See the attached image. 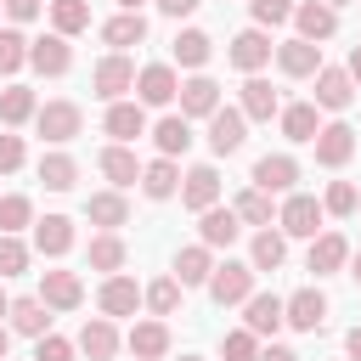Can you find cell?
<instances>
[{
	"mask_svg": "<svg viewBox=\"0 0 361 361\" xmlns=\"http://www.w3.org/2000/svg\"><path fill=\"white\" fill-rule=\"evenodd\" d=\"M124 90H135V62L124 51H107L96 68H90V96L102 102H124Z\"/></svg>",
	"mask_w": 361,
	"mask_h": 361,
	"instance_id": "cell-1",
	"label": "cell"
},
{
	"mask_svg": "<svg viewBox=\"0 0 361 361\" xmlns=\"http://www.w3.org/2000/svg\"><path fill=\"white\" fill-rule=\"evenodd\" d=\"M254 276H259L254 265H243V259H226V265H214V271H209V282H203V288H209V299L226 310V305H243V299L254 293Z\"/></svg>",
	"mask_w": 361,
	"mask_h": 361,
	"instance_id": "cell-2",
	"label": "cell"
},
{
	"mask_svg": "<svg viewBox=\"0 0 361 361\" xmlns=\"http://www.w3.org/2000/svg\"><path fill=\"white\" fill-rule=\"evenodd\" d=\"M34 130H39L45 141L68 147V141L85 130V113H79V102H45V107H34Z\"/></svg>",
	"mask_w": 361,
	"mask_h": 361,
	"instance_id": "cell-3",
	"label": "cell"
},
{
	"mask_svg": "<svg viewBox=\"0 0 361 361\" xmlns=\"http://www.w3.org/2000/svg\"><path fill=\"white\" fill-rule=\"evenodd\" d=\"M282 322H288L293 333H322V327H327V293H322V288L288 293V299H282Z\"/></svg>",
	"mask_w": 361,
	"mask_h": 361,
	"instance_id": "cell-4",
	"label": "cell"
},
{
	"mask_svg": "<svg viewBox=\"0 0 361 361\" xmlns=\"http://www.w3.org/2000/svg\"><path fill=\"white\" fill-rule=\"evenodd\" d=\"M322 220H327V209H322L310 192H293V197L276 209V226H282V237H316V231H322Z\"/></svg>",
	"mask_w": 361,
	"mask_h": 361,
	"instance_id": "cell-5",
	"label": "cell"
},
{
	"mask_svg": "<svg viewBox=\"0 0 361 361\" xmlns=\"http://www.w3.org/2000/svg\"><path fill=\"white\" fill-rule=\"evenodd\" d=\"M243 141H248L243 107H214V113H209V152H214V158H231Z\"/></svg>",
	"mask_w": 361,
	"mask_h": 361,
	"instance_id": "cell-6",
	"label": "cell"
},
{
	"mask_svg": "<svg viewBox=\"0 0 361 361\" xmlns=\"http://www.w3.org/2000/svg\"><path fill=\"white\" fill-rule=\"evenodd\" d=\"M28 68H34V73H45V79H62V73L73 68V45L51 28L45 39H28Z\"/></svg>",
	"mask_w": 361,
	"mask_h": 361,
	"instance_id": "cell-7",
	"label": "cell"
},
{
	"mask_svg": "<svg viewBox=\"0 0 361 361\" xmlns=\"http://www.w3.org/2000/svg\"><path fill=\"white\" fill-rule=\"evenodd\" d=\"M175 90H180V79H175L169 62H147V68L135 73V102H141V107H169Z\"/></svg>",
	"mask_w": 361,
	"mask_h": 361,
	"instance_id": "cell-8",
	"label": "cell"
},
{
	"mask_svg": "<svg viewBox=\"0 0 361 361\" xmlns=\"http://www.w3.org/2000/svg\"><path fill=\"white\" fill-rule=\"evenodd\" d=\"M310 147H316V164H322V169H344V164L355 158V130H350L344 118H338V124H322Z\"/></svg>",
	"mask_w": 361,
	"mask_h": 361,
	"instance_id": "cell-9",
	"label": "cell"
},
{
	"mask_svg": "<svg viewBox=\"0 0 361 361\" xmlns=\"http://www.w3.org/2000/svg\"><path fill=\"white\" fill-rule=\"evenodd\" d=\"M180 203H186L192 214L214 209V203H220V169H214V164H197V169H186V175H180Z\"/></svg>",
	"mask_w": 361,
	"mask_h": 361,
	"instance_id": "cell-10",
	"label": "cell"
},
{
	"mask_svg": "<svg viewBox=\"0 0 361 361\" xmlns=\"http://www.w3.org/2000/svg\"><path fill=\"white\" fill-rule=\"evenodd\" d=\"M310 79H316V107H327V113H344V107L355 102V79H350L344 68H327V62H322Z\"/></svg>",
	"mask_w": 361,
	"mask_h": 361,
	"instance_id": "cell-11",
	"label": "cell"
},
{
	"mask_svg": "<svg viewBox=\"0 0 361 361\" xmlns=\"http://www.w3.org/2000/svg\"><path fill=\"white\" fill-rule=\"evenodd\" d=\"M237 107H243V118H248V124H271V118L282 113V96H276V90H271L259 73H248V79H243V96H237Z\"/></svg>",
	"mask_w": 361,
	"mask_h": 361,
	"instance_id": "cell-12",
	"label": "cell"
},
{
	"mask_svg": "<svg viewBox=\"0 0 361 361\" xmlns=\"http://www.w3.org/2000/svg\"><path fill=\"white\" fill-rule=\"evenodd\" d=\"M344 265H350V243H344L338 231H316V237H310V254H305V271L333 276V271H344Z\"/></svg>",
	"mask_w": 361,
	"mask_h": 361,
	"instance_id": "cell-13",
	"label": "cell"
},
{
	"mask_svg": "<svg viewBox=\"0 0 361 361\" xmlns=\"http://www.w3.org/2000/svg\"><path fill=\"white\" fill-rule=\"evenodd\" d=\"M39 299H45L51 310H79V305H85L79 271H39Z\"/></svg>",
	"mask_w": 361,
	"mask_h": 361,
	"instance_id": "cell-14",
	"label": "cell"
},
{
	"mask_svg": "<svg viewBox=\"0 0 361 361\" xmlns=\"http://www.w3.org/2000/svg\"><path fill=\"white\" fill-rule=\"evenodd\" d=\"M293 23H299V39H316V45L338 34V11L327 0H299L293 6Z\"/></svg>",
	"mask_w": 361,
	"mask_h": 361,
	"instance_id": "cell-15",
	"label": "cell"
},
{
	"mask_svg": "<svg viewBox=\"0 0 361 361\" xmlns=\"http://www.w3.org/2000/svg\"><path fill=\"white\" fill-rule=\"evenodd\" d=\"M271 51H276V45H271V34H265V28H243V34L231 39V51H226V56H231V68L259 73V68L271 62Z\"/></svg>",
	"mask_w": 361,
	"mask_h": 361,
	"instance_id": "cell-16",
	"label": "cell"
},
{
	"mask_svg": "<svg viewBox=\"0 0 361 361\" xmlns=\"http://www.w3.org/2000/svg\"><path fill=\"white\" fill-rule=\"evenodd\" d=\"M271 56H276V68H282L288 79H310V73L322 68V45H316V39H282Z\"/></svg>",
	"mask_w": 361,
	"mask_h": 361,
	"instance_id": "cell-17",
	"label": "cell"
},
{
	"mask_svg": "<svg viewBox=\"0 0 361 361\" xmlns=\"http://www.w3.org/2000/svg\"><path fill=\"white\" fill-rule=\"evenodd\" d=\"M175 102H180V113H186V118H209V113L220 107V85H214L209 73H192V79H180Z\"/></svg>",
	"mask_w": 361,
	"mask_h": 361,
	"instance_id": "cell-18",
	"label": "cell"
},
{
	"mask_svg": "<svg viewBox=\"0 0 361 361\" xmlns=\"http://www.w3.org/2000/svg\"><path fill=\"white\" fill-rule=\"evenodd\" d=\"M237 231H243L237 209H220V203H214V209H203V214H197V243H203V248H231V243H237Z\"/></svg>",
	"mask_w": 361,
	"mask_h": 361,
	"instance_id": "cell-19",
	"label": "cell"
},
{
	"mask_svg": "<svg viewBox=\"0 0 361 361\" xmlns=\"http://www.w3.org/2000/svg\"><path fill=\"white\" fill-rule=\"evenodd\" d=\"M96 310H102V316H135V310H141V288L113 271V276L96 288Z\"/></svg>",
	"mask_w": 361,
	"mask_h": 361,
	"instance_id": "cell-20",
	"label": "cell"
},
{
	"mask_svg": "<svg viewBox=\"0 0 361 361\" xmlns=\"http://www.w3.org/2000/svg\"><path fill=\"white\" fill-rule=\"evenodd\" d=\"M102 130H107L113 141H135V135H147V107H141V102H107Z\"/></svg>",
	"mask_w": 361,
	"mask_h": 361,
	"instance_id": "cell-21",
	"label": "cell"
},
{
	"mask_svg": "<svg viewBox=\"0 0 361 361\" xmlns=\"http://www.w3.org/2000/svg\"><path fill=\"white\" fill-rule=\"evenodd\" d=\"M293 180H299V164H293L288 152H265V158L254 164V186H259V192H293Z\"/></svg>",
	"mask_w": 361,
	"mask_h": 361,
	"instance_id": "cell-22",
	"label": "cell"
},
{
	"mask_svg": "<svg viewBox=\"0 0 361 361\" xmlns=\"http://www.w3.org/2000/svg\"><path fill=\"white\" fill-rule=\"evenodd\" d=\"M243 327H248L254 338L276 333V327H282V299H276V293H248V299H243Z\"/></svg>",
	"mask_w": 361,
	"mask_h": 361,
	"instance_id": "cell-23",
	"label": "cell"
},
{
	"mask_svg": "<svg viewBox=\"0 0 361 361\" xmlns=\"http://www.w3.org/2000/svg\"><path fill=\"white\" fill-rule=\"evenodd\" d=\"M79 350H85L90 361H113V355H118V327H113V316H90V322L79 327Z\"/></svg>",
	"mask_w": 361,
	"mask_h": 361,
	"instance_id": "cell-24",
	"label": "cell"
},
{
	"mask_svg": "<svg viewBox=\"0 0 361 361\" xmlns=\"http://www.w3.org/2000/svg\"><path fill=\"white\" fill-rule=\"evenodd\" d=\"M130 355H135V361H164V355H169V327H164V316L130 327Z\"/></svg>",
	"mask_w": 361,
	"mask_h": 361,
	"instance_id": "cell-25",
	"label": "cell"
},
{
	"mask_svg": "<svg viewBox=\"0 0 361 361\" xmlns=\"http://www.w3.org/2000/svg\"><path fill=\"white\" fill-rule=\"evenodd\" d=\"M152 141H158V158H180V152L192 147V118H186V113H164V118L152 124Z\"/></svg>",
	"mask_w": 361,
	"mask_h": 361,
	"instance_id": "cell-26",
	"label": "cell"
},
{
	"mask_svg": "<svg viewBox=\"0 0 361 361\" xmlns=\"http://www.w3.org/2000/svg\"><path fill=\"white\" fill-rule=\"evenodd\" d=\"M96 169H102V175H107V180H113L118 192L141 180V164H135V152H130L124 141H113V147H102V158H96Z\"/></svg>",
	"mask_w": 361,
	"mask_h": 361,
	"instance_id": "cell-27",
	"label": "cell"
},
{
	"mask_svg": "<svg viewBox=\"0 0 361 361\" xmlns=\"http://www.w3.org/2000/svg\"><path fill=\"white\" fill-rule=\"evenodd\" d=\"M85 220H90V226H102V231H118V226L130 220V203H124V192L113 186V192H96V197H85Z\"/></svg>",
	"mask_w": 361,
	"mask_h": 361,
	"instance_id": "cell-28",
	"label": "cell"
},
{
	"mask_svg": "<svg viewBox=\"0 0 361 361\" xmlns=\"http://www.w3.org/2000/svg\"><path fill=\"white\" fill-rule=\"evenodd\" d=\"M34 248L51 254V259L68 254V248H73V220H68V214H45V220H34Z\"/></svg>",
	"mask_w": 361,
	"mask_h": 361,
	"instance_id": "cell-29",
	"label": "cell"
},
{
	"mask_svg": "<svg viewBox=\"0 0 361 361\" xmlns=\"http://www.w3.org/2000/svg\"><path fill=\"white\" fill-rule=\"evenodd\" d=\"M11 333H23V338H39V333H51V305L45 299H11Z\"/></svg>",
	"mask_w": 361,
	"mask_h": 361,
	"instance_id": "cell-30",
	"label": "cell"
},
{
	"mask_svg": "<svg viewBox=\"0 0 361 361\" xmlns=\"http://www.w3.org/2000/svg\"><path fill=\"white\" fill-rule=\"evenodd\" d=\"M102 39H107L113 51H130V45L147 39V17H141V11H118V17L102 23Z\"/></svg>",
	"mask_w": 361,
	"mask_h": 361,
	"instance_id": "cell-31",
	"label": "cell"
},
{
	"mask_svg": "<svg viewBox=\"0 0 361 361\" xmlns=\"http://www.w3.org/2000/svg\"><path fill=\"white\" fill-rule=\"evenodd\" d=\"M316 113H322L316 102H288V107L276 113V118H282V135H288V141H316V130H322Z\"/></svg>",
	"mask_w": 361,
	"mask_h": 361,
	"instance_id": "cell-32",
	"label": "cell"
},
{
	"mask_svg": "<svg viewBox=\"0 0 361 361\" xmlns=\"http://www.w3.org/2000/svg\"><path fill=\"white\" fill-rule=\"evenodd\" d=\"M141 192H147L152 203L175 197V192H180V169H175V158H152V164L141 169Z\"/></svg>",
	"mask_w": 361,
	"mask_h": 361,
	"instance_id": "cell-33",
	"label": "cell"
},
{
	"mask_svg": "<svg viewBox=\"0 0 361 361\" xmlns=\"http://www.w3.org/2000/svg\"><path fill=\"white\" fill-rule=\"evenodd\" d=\"M209 271H214V254H209L203 243H192V248L175 254V282H180V288H203Z\"/></svg>",
	"mask_w": 361,
	"mask_h": 361,
	"instance_id": "cell-34",
	"label": "cell"
},
{
	"mask_svg": "<svg viewBox=\"0 0 361 361\" xmlns=\"http://www.w3.org/2000/svg\"><path fill=\"white\" fill-rule=\"evenodd\" d=\"M282 259H288V237L271 231V226H259V237H254V248H248V265H254V271H282Z\"/></svg>",
	"mask_w": 361,
	"mask_h": 361,
	"instance_id": "cell-35",
	"label": "cell"
},
{
	"mask_svg": "<svg viewBox=\"0 0 361 361\" xmlns=\"http://www.w3.org/2000/svg\"><path fill=\"white\" fill-rule=\"evenodd\" d=\"M124 259H130V248H124V237L118 231H102V237H90V271H124Z\"/></svg>",
	"mask_w": 361,
	"mask_h": 361,
	"instance_id": "cell-36",
	"label": "cell"
},
{
	"mask_svg": "<svg viewBox=\"0 0 361 361\" xmlns=\"http://www.w3.org/2000/svg\"><path fill=\"white\" fill-rule=\"evenodd\" d=\"M34 107H39V102H34V90H28V85H6V90H0V124H6V130L28 124V118H34Z\"/></svg>",
	"mask_w": 361,
	"mask_h": 361,
	"instance_id": "cell-37",
	"label": "cell"
},
{
	"mask_svg": "<svg viewBox=\"0 0 361 361\" xmlns=\"http://www.w3.org/2000/svg\"><path fill=\"white\" fill-rule=\"evenodd\" d=\"M51 28H56L62 39L85 34V28H90V0H51Z\"/></svg>",
	"mask_w": 361,
	"mask_h": 361,
	"instance_id": "cell-38",
	"label": "cell"
},
{
	"mask_svg": "<svg viewBox=\"0 0 361 361\" xmlns=\"http://www.w3.org/2000/svg\"><path fill=\"white\" fill-rule=\"evenodd\" d=\"M169 51H175V62H180V68H203V62H209V51H214V39H209L203 28H180Z\"/></svg>",
	"mask_w": 361,
	"mask_h": 361,
	"instance_id": "cell-39",
	"label": "cell"
},
{
	"mask_svg": "<svg viewBox=\"0 0 361 361\" xmlns=\"http://www.w3.org/2000/svg\"><path fill=\"white\" fill-rule=\"evenodd\" d=\"M39 180H45V192H73L79 164H73L68 152H45V158H39Z\"/></svg>",
	"mask_w": 361,
	"mask_h": 361,
	"instance_id": "cell-40",
	"label": "cell"
},
{
	"mask_svg": "<svg viewBox=\"0 0 361 361\" xmlns=\"http://www.w3.org/2000/svg\"><path fill=\"white\" fill-rule=\"evenodd\" d=\"M237 220L243 226H271L276 220V209H271V192H259V186H248V192H237Z\"/></svg>",
	"mask_w": 361,
	"mask_h": 361,
	"instance_id": "cell-41",
	"label": "cell"
},
{
	"mask_svg": "<svg viewBox=\"0 0 361 361\" xmlns=\"http://www.w3.org/2000/svg\"><path fill=\"white\" fill-rule=\"evenodd\" d=\"M141 305H147L152 316H175V305H180V282H175V276L147 282V288H141Z\"/></svg>",
	"mask_w": 361,
	"mask_h": 361,
	"instance_id": "cell-42",
	"label": "cell"
},
{
	"mask_svg": "<svg viewBox=\"0 0 361 361\" xmlns=\"http://www.w3.org/2000/svg\"><path fill=\"white\" fill-rule=\"evenodd\" d=\"M23 226H34V203H28L23 192H6V197H0V231L17 237Z\"/></svg>",
	"mask_w": 361,
	"mask_h": 361,
	"instance_id": "cell-43",
	"label": "cell"
},
{
	"mask_svg": "<svg viewBox=\"0 0 361 361\" xmlns=\"http://www.w3.org/2000/svg\"><path fill=\"white\" fill-rule=\"evenodd\" d=\"M23 62H28V34H17V28H0V73L11 79Z\"/></svg>",
	"mask_w": 361,
	"mask_h": 361,
	"instance_id": "cell-44",
	"label": "cell"
},
{
	"mask_svg": "<svg viewBox=\"0 0 361 361\" xmlns=\"http://www.w3.org/2000/svg\"><path fill=\"white\" fill-rule=\"evenodd\" d=\"M23 271H28V243L0 231V276H23Z\"/></svg>",
	"mask_w": 361,
	"mask_h": 361,
	"instance_id": "cell-45",
	"label": "cell"
},
{
	"mask_svg": "<svg viewBox=\"0 0 361 361\" xmlns=\"http://www.w3.org/2000/svg\"><path fill=\"white\" fill-rule=\"evenodd\" d=\"M322 209H327V214H355V209H361V192H355L350 180H333L327 197H322Z\"/></svg>",
	"mask_w": 361,
	"mask_h": 361,
	"instance_id": "cell-46",
	"label": "cell"
},
{
	"mask_svg": "<svg viewBox=\"0 0 361 361\" xmlns=\"http://www.w3.org/2000/svg\"><path fill=\"white\" fill-rule=\"evenodd\" d=\"M220 355H226V361H254V355H259V338H254L248 327H237V333L220 338Z\"/></svg>",
	"mask_w": 361,
	"mask_h": 361,
	"instance_id": "cell-47",
	"label": "cell"
},
{
	"mask_svg": "<svg viewBox=\"0 0 361 361\" xmlns=\"http://www.w3.org/2000/svg\"><path fill=\"white\" fill-rule=\"evenodd\" d=\"M293 6H299V0H248V11H254V23H259V28L288 23V17H293Z\"/></svg>",
	"mask_w": 361,
	"mask_h": 361,
	"instance_id": "cell-48",
	"label": "cell"
},
{
	"mask_svg": "<svg viewBox=\"0 0 361 361\" xmlns=\"http://www.w3.org/2000/svg\"><path fill=\"white\" fill-rule=\"evenodd\" d=\"M34 361H73V344L62 333H39L34 338Z\"/></svg>",
	"mask_w": 361,
	"mask_h": 361,
	"instance_id": "cell-49",
	"label": "cell"
},
{
	"mask_svg": "<svg viewBox=\"0 0 361 361\" xmlns=\"http://www.w3.org/2000/svg\"><path fill=\"white\" fill-rule=\"evenodd\" d=\"M23 135H0V175H11V169H23Z\"/></svg>",
	"mask_w": 361,
	"mask_h": 361,
	"instance_id": "cell-50",
	"label": "cell"
},
{
	"mask_svg": "<svg viewBox=\"0 0 361 361\" xmlns=\"http://www.w3.org/2000/svg\"><path fill=\"white\" fill-rule=\"evenodd\" d=\"M0 6H6L11 23H34V17H39V0H0Z\"/></svg>",
	"mask_w": 361,
	"mask_h": 361,
	"instance_id": "cell-51",
	"label": "cell"
},
{
	"mask_svg": "<svg viewBox=\"0 0 361 361\" xmlns=\"http://www.w3.org/2000/svg\"><path fill=\"white\" fill-rule=\"evenodd\" d=\"M197 6H203V0H158V11H164V17H192Z\"/></svg>",
	"mask_w": 361,
	"mask_h": 361,
	"instance_id": "cell-52",
	"label": "cell"
},
{
	"mask_svg": "<svg viewBox=\"0 0 361 361\" xmlns=\"http://www.w3.org/2000/svg\"><path fill=\"white\" fill-rule=\"evenodd\" d=\"M344 355H350V361H361V322L344 333Z\"/></svg>",
	"mask_w": 361,
	"mask_h": 361,
	"instance_id": "cell-53",
	"label": "cell"
},
{
	"mask_svg": "<svg viewBox=\"0 0 361 361\" xmlns=\"http://www.w3.org/2000/svg\"><path fill=\"white\" fill-rule=\"evenodd\" d=\"M254 361H299V355H293V350H282V344H271V350H259Z\"/></svg>",
	"mask_w": 361,
	"mask_h": 361,
	"instance_id": "cell-54",
	"label": "cell"
},
{
	"mask_svg": "<svg viewBox=\"0 0 361 361\" xmlns=\"http://www.w3.org/2000/svg\"><path fill=\"white\" fill-rule=\"evenodd\" d=\"M344 73H350V79H355V85H361V45H355V51H350V62H344Z\"/></svg>",
	"mask_w": 361,
	"mask_h": 361,
	"instance_id": "cell-55",
	"label": "cell"
},
{
	"mask_svg": "<svg viewBox=\"0 0 361 361\" xmlns=\"http://www.w3.org/2000/svg\"><path fill=\"white\" fill-rule=\"evenodd\" d=\"M6 350H11V327H0V361H6Z\"/></svg>",
	"mask_w": 361,
	"mask_h": 361,
	"instance_id": "cell-56",
	"label": "cell"
},
{
	"mask_svg": "<svg viewBox=\"0 0 361 361\" xmlns=\"http://www.w3.org/2000/svg\"><path fill=\"white\" fill-rule=\"evenodd\" d=\"M350 276H355V282H361V254H355V259H350Z\"/></svg>",
	"mask_w": 361,
	"mask_h": 361,
	"instance_id": "cell-57",
	"label": "cell"
},
{
	"mask_svg": "<svg viewBox=\"0 0 361 361\" xmlns=\"http://www.w3.org/2000/svg\"><path fill=\"white\" fill-rule=\"evenodd\" d=\"M118 6H124V11H141V6H147V0H118Z\"/></svg>",
	"mask_w": 361,
	"mask_h": 361,
	"instance_id": "cell-58",
	"label": "cell"
},
{
	"mask_svg": "<svg viewBox=\"0 0 361 361\" xmlns=\"http://www.w3.org/2000/svg\"><path fill=\"white\" fill-rule=\"evenodd\" d=\"M6 310H11V299H6V288H0V316H6Z\"/></svg>",
	"mask_w": 361,
	"mask_h": 361,
	"instance_id": "cell-59",
	"label": "cell"
},
{
	"mask_svg": "<svg viewBox=\"0 0 361 361\" xmlns=\"http://www.w3.org/2000/svg\"><path fill=\"white\" fill-rule=\"evenodd\" d=\"M327 6H333V11H338V6H350V0H327Z\"/></svg>",
	"mask_w": 361,
	"mask_h": 361,
	"instance_id": "cell-60",
	"label": "cell"
},
{
	"mask_svg": "<svg viewBox=\"0 0 361 361\" xmlns=\"http://www.w3.org/2000/svg\"><path fill=\"white\" fill-rule=\"evenodd\" d=\"M180 361H197V355H180Z\"/></svg>",
	"mask_w": 361,
	"mask_h": 361,
	"instance_id": "cell-61",
	"label": "cell"
},
{
	"mask_svg": "<svg viewBox=\"0 0 361 361\" xmlns=\"http://www.w3.org/2000/svg\"><path fill=\"white\" fill-rule=\"evenodd\" d=\"M0 17H6V6H0Z\"/></svg>",
	"mask_w": 361,
	"mask_h": 361,
	"instance_id": "cell-62",
	"label": "cell"
}]
</instances>
